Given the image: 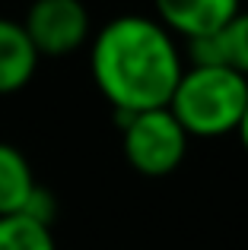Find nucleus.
Returning <instances> with one entry per match:
<instances>
[{
    "mask_svg": "<svg viewBox=\"0 0 248 250\" xmlns=\"http://www.w3.org/2000/svg\"><path fill=\"white\" fill-rule=\"evenodd\" d=\"M89 73L115 114H140L169 104L185 73V54L156 16L124 13L93 35Z\"/></svg>",
    "mask_w": 248,
    "mask_h": 250,
    "instance_id": "1",
    "label": "nucleus"
},
{
    "mask_svg": "<svg viewBox=\"0 0 248 250\" xmlns=\"http://www.w3.org/2000/svg\"><path fill=\"white\" fill-rule=\"evenodd\" d=\"M248 80L229 67H185L166 108L191 140H220L239 130Z\"/></svg>",
    "mask_w": 248,
    "mask_h": 250,
    "instance_id": "2",
    "label": "nucleus"
},
{
    "mask_svg": "<svg viewBox=\"0 0 248 250\" xmlns=\"http://www.w3.org/2000/svg\"><path fill=\"white\" fill-rule=\"evenodd\" d=\"M121 127V149L127 165L143 177H166L185 162L191 136L181 130L169 108L140 114H115Z\"/></svg>",
    "mask_w": 248,
    "mask_h": 250,
    "instance_id": "3",
    "label": "nucleus"
},
{
    "mask_svg": "<svg viewBox=\"0 0 248 250\" xmlns=\"http://www.w3.org/2000/svg\"><path fill=\"white\" fill-rule=\"evenodd\" d=\"M23 32L38 57H70L93 35V19L83 0H32Z\"/></svg>",
    "mask_w": 248,
    "mask_h": 250,
    "instance_id": "4",
    "label": "nucleus"
},
{
    "mask_svg": "<svg viewBox=\"0 0 248 250\" xmlns=\"http://www.w3.org/2000/svg\"><path fill=\"white\" fill-rule=\"evenodd\" d=\"M156 19L181 42L223 32L242 13V0H153Z\"/></svg>",
    "mask_w": 248,
    "mask_h": 250,
    "instance_id": "5",
    "label": "nucleus"
},
{
    "mask_svg": "<svg viewBox=\"0 0 248 250\" xmlns=\"http://www.w3.org/2000/svg\"><path fill=\"white\" fill-rule=\"evenodd\" d=\"M38 61L42 57L25 38L23 22L0 16V95H13V92L25 89L38 70Z\"/></svg>",
    "mask_w": 248,
    "mask_h": 250,
    "instance_id": "6",
    "label": "nucleus"
},
{
    "mask_svg": "<svg viewBox=\"0 0 248 250\" xmlns=\"http://www.w3.org/2000/svg\"><path fill=\"white\" fill-rule=\"evenodd\" d=\"M35 187L29 159L16 146L0 143V215H19Z\"/></svg>",
    "mask_w": 248,
    "mask_h": 250,
    "instance_id": "7",
    "label": "nucleus"
},
{
    "mask_svg": "<svg viewBox=\"0 0 248 250\" xmlns=\"http://www.w3.org/2000/svg\"><path fill=\"white\" fill-rule=\"evenodd\" d=\"M0 250H57L48 225L25 215H0Z\"/></svg>",
    "mask_w": 248,
    "mask_h": 250,
    "instance_id": "8",
    "label": "nucleus"
},
{
    "mask_svg": "<svg viewBox=\"0 0 248 250\" xmlns=\"http://www.w3.org/2000/svg\"><path fill=\"white\" fill-rule=\"evenodd\" d=\"M223 51H226V67L242 73L248 80V10H242L223 32Z\"/></svg>",
    "mask_w": 248,
    "mask_h": 250,
    "instance_id": "9",
    "label": "nucleus"
},
{
    "mask_svg": "<svg viewBox=\"0 0 248 250\" xmlns=\"http://www.w3.org/2000/svg\"><path fill=\"white\" fill-rule=\"evenodd\" d=\"M19 215H25V219H32V222H42V225L51 228V222H54V215H57L54 193L45 190V187H35V190H32V196H29V203H25V209Z\"/></svg>",
    "mask_w": 248,
    "mask_h": 250,
    "instance_id": "10",
    "label": "nucleus"
},
{
    "mask_svg": "<svg viewBox=\"0 0 248 250\" xmlns=\"http://www.w3.org/2000/svg\"><path fill=\"white\" fill-rule=\"evenodd\" d=\"M236 136H239V143H242V149L248 152V104H245V114H242V121H239V130H236Z\"/></svg>",
    "mask_w": 248,
    "mask_h": 250,
    "instance_id": "11",
    "label": "nucleus"
}]
</instances>
